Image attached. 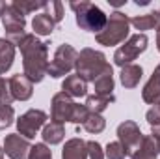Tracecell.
<instances>
[{
  "label": "cell",
  "mask_w": 160,
  "mask_h": 159,
  "mask_svg": "<svg viewBox=\"0 0 160 159\" xmlns=\"http://www.w3.org/2000/svg\"><path fill=\"white\" fill-rule=\"evenodd\" d=\"M17 47L22 52V73L34 84L41 82L48 69V43L39 41L36 34H26Z\"/></svg>",
  "instance_id": "cell-1"
},
{
  "label": "cell",
  "mask_w": 160,
  "mask_h": 159,
  "mask_svg": "<svg viewBox=\"0 0 160 159\" xmlns=\"http://www.w3.org/2000/svg\"><path fill=\"white\" fill-rule=\"evenodd\" d=\"M69 6H71V9L75 11V15H77V25H78L82 30L99 34V32L104 28L108 17L104 15V11H102L99 6H95V4H91V2H88V0L71 2Z\"/></svg>",
  "instance_id": "cell-2"
},
{
  "label": "cell",
  "mask_w": 160,
  "mask_h": 159,
  "mask_svg": "<svg viewBox=\"0 0 160 159\" xmlns=\"http://www.w3.org/2000/svg\"><path fill=\"white\" fill-rule=\"evenodd\" d=\"M128 26H130V19L121 11H114L110 13L104 28L99 34H95V40L99 45H104V47L119 45L128 36Z\"/></svg>",
  "instance_id": "cell-3"
},
{
  "label": "cell",
  "mask_w": 160,
  "mask_h": 159,
  "mask_svg": "<svg viewBox=\"0 0 160 159\" xmlns=\"http://www.w3.org/2000/svg\"><path fill=\"white\" fill-rule=\"evenodd\" d=\"M106 68H108L106 56H104L101 51H95V49H89V47L82 49V51L78 52L77 66H75L77 75L82 77L86 82H88V80L93 82Z\"/></svg>",
  "instance_id": "cell-4"
},
{
  "label": "cell",
  "mask_w": 160,
  "mask_h": 159,
  "mask_svg": "<svg viewBox=\"0 0 160 159\" xmlns=\"http://www.w3.org/2000/svg\"><path fill=\"white\" fill-rule=\"evenodd\" d=\"M77 58H78V52L73 45H60L54 52V60L48 62V69H47V75L58 79V77H63L67 75L71 69H75L77 66Z\"/></svg>",
  "instance_id": "cell-5"
},
{
  "label": "cell",
  "mask_w": 160,
  "mask_h": 159,
  "mask_svg": "<svg viewBox=\"0 0 160 159\" xmlns=\"http://www.w3.org/2000/svg\"><path fill=\"white\" fill-rule=\"evenodd\" d=\"M0 19H2L4 30H6V40H9L15 47H17L19 41L26 36V32H24V28H26V19H24V15H22L13 4H9V6H6V9L2 11Z\"/></svg>",
  "instance_id": "cell-6"
},
{
  "label": "cell",
  "mask_w": 160,
  "mask_h": 159,
  "mask_svg": "<svg viewBox=\"0 0 160 159\" xmlns=\"http://www.w3.org/2000/svg\"><path fill=\"white\" fill-rule=\"evenodd\" d=\"M147 43H149L147 36L142 34V32L130 36L128 40L125 41V45H121L119 49L116 51V54H114V62H116V66L125 68V66L132 64V60H136V58L147 49Z\"/></svg>",
  "instance_id": "cell-7"
},
{
  "label": "cell",
  "mask_w": 160,
  "mask_h": 159,
  "mask_svg": "<svg viewBox=\"0 0 160 159\" xmlns=\"http://www.w3.org/2000/svg\"><path fill=\"white\" fill-rule=\"evenodd\" d=\"M47 120H48L47 112H43L39 109H30L24 114H21V118L17 120V131H19L21 137L30 140L38 135V131L41 127L47 125Z\"/></svg>",
  "instance_id": "cell-8"
},
{
  "label": "cell",
  "mask_w": 160,
  "mask_h": 159,
  "mask_svg": "<svg viewBox=\"0 0 160 159\" xmlns=\"http://www.w3.org/2000/svg\"><path fill=\"white\" fill-rule=\"evenodd\" d=\"M118 139H119L121 146L125 148L127 156H132L138 150V146L142 144L143 135H142V129H140V125L136 122L125 120L123 123L118 125Z\"/></svg>",
  "instance_id": "cell-9"
},
{
  "label": "cell",
  "mask_w": 160,
  "mask_h": 159,
  "mask_svg": "<svg viewBox=\"0 0 160 159\" xmlns=\"http://www.w3.org/2000/svg\"><path fill=\"white\" fill-rule=\"evenodd\" d=\"M75 101L73 97H69L65 92H58L52 97V111H50V120L56 123H65L71 122L73 111H75Z\"/></svg>",
  "instance_id": "cell-10"
},
{
  "label": "cell",
  "mask_w": 160,
  "mask_h": 159,
  "mask_svg": "<svg viewBox=\"0 0 160 159\" xmlns=\"http://www.w3.org/2000/svg\"><path fill=\"white\" fill-rule=\"evenodd\" d=\"M32 144L28 139L21 137L19 133H11L4 140V154L11 159H28Z\"/></svg>",
  "instance_id": "cell-11"
},
{
  "label": "cell",
  "mask_w": 160,
  "mask_h": 159,
  "mask_svg": "<svg viewBox=\"0 0 160 159\" xmlns=\"http://www.w3.org/2000/svg\"><path fill=\"white\" fill-rule=\"evenodd\" d=\"M8 86H9V92H11L13 99H17V101H28L34 94V82L24 73L11 75L9 80H8Z\"/></svg>",
  "instance_id": "cell-12"
},
{
  "label": "cell",
  "mask_w": 160,
  "mask_h": 159,
  "mask_svg": "<svg viewBox=\"0 0 160 159\" xmlns=\"http://www.w3.org/2000/svg\"><path fill=\"white\" fill-rule=\"evenodd\" d=\"M142 97L145 103L149 105H157L160 103V64L157 66V69L153 71L151 79L147 80V84L142 90Z\"/></svg>",
  "instance_id": "cell-13"
},
{
  "label": "cell",
  "mask_w": 160,
  "mask_h": 159,
  "mask_svg": "<svg viewBox=\"0 0 160 159\" xmlns=\"http://www.w3.org/2000/svg\"><path fill=\"white\" fill-rule=\"evenodd\" d=\"M62 92H65L69 97H84L88 94V82L78 75H69L62 82Z\"/></svg>",
  "instance_id": "cell-14"
},
{
  "label": "cell",
  "mask_w": 160,
  "mask_h": 159,
  "mask_svg": "<svg viewBox=\"0 0 160 159\" xmlns=\"http://www.w3.org/2000/svg\"><path fill=\"white\" fill-rule=\"evenodd\" d=\"M62 159H88L86 140H82L78 137L69 139L62 150Z\"/></svg>",
  "instance_id": "cell-15"
},
{
  "label": "cell",
  "mask_w": 160,
  "mask_h": 159,
  "mask_svg": "<svg viewBox=\"0 0 160 159\" xmlns=\"http://www.w3.org/2000/svg\"><path fill=\"white\" fill-rule=\"evenodd\" d=\"M142 75H143V69L142 66H136V64H128L125 68H121L119 73V80L125 88H136L142 80Z\"/></svg>",
  "instance_id": "cell-16"
},
{
  "label": "cell",
  "mask_w": 160,
  "mask_h": 159,
  "mask_svg": "<svg viewBox=\"0 0 160 159\" xmlns=\"http://www.w3.org/2000/svg\"><path fill=\"white\" fill-rule=\"evenodd\" d=\"M158 144H157V140L151 137V135H143V140H142V144L138 146V150L130 156L132 159H157L158 156Z\"/></svg>",
  "instance_id": "cell-17"
},
{
  "label": "cell",
  "mask_w": 160,
  "mask_h": 159,
  "mask_svg": "<svg viewBox=\"0 0 160 159\" xmlns=\"http://www.w3.org/2000/svg\"><path fill=\"white\" fill-rule=\"evenodd\" d=\"M15 60V45L6 38H0V75L9 71Z\"/></svg>",
  "instance_id": "cell-18"
},
{
  "label": "cell",
  "mask_w": 160,
  "mask_h": 159,
  "mask_svg": "<svg viewBox=\"0 0 160 159\" xmlns=\"http://www.w3.org/2000/svg\"><path fill=\"white\" fill-rule=\"evenodd\" d=\"M93 86H95V94L99 96H114L112 90H114V75H112V66L108 64V68L93 80Z\"/></svg>",
  "instance_id": "cell-19"
},
{
  "label": "cell",
  "mask_w": 160,
  "mask_h": 159,
  "mask_svg": "<svg viewBox=\"0 0 160 159\" xmlns=\"http://www.w3.org/2000/svg\"><path fill=\"white\" fill-rule=\"evenodd\" d=\"M41 137L45 140V144H60L65 137V129H63V123H56V122H50L43 127L41 131Z\"/></svg>",
  "instance_id": "cell-20"
},
{
  "label": "cell",
  "mask_w": 160,
  "mask_h": 159,
  "mask_svg": "<svg viewBox=\"0 0 160 159\" xmlns=\"http://www.w3.org/2000/svg\"><path fill=\"white\" fill-rule=\"evenodd\" d=\"M116 97L114 96H99V94H93V96H88L86 99V109L91 112V114H101L102 111L108 109L110 103H114Z\"/></svg>",
  "instance_id": "cell-21"
},
{
  "label": "cell",
  "mask_w": 160,
  "mask_h": 159,
  "mask_svg": "<svg viewBox=\"0 0 160 159\" xmlns=\"http://www.w3.org/2000/svg\"><path fill=\"white\" fill-rule=\"evenodd\" d=\"M32 28H34V34L36 36H50L54 32V28H56V23L48 15L38 13L34 17V21H32Z\"/></svg>",
  "instance_id": "cell-22"
},
{
  "label": "cell",
  "mask_w": 160,
  "mask_h": 159,
  "mask_svg": "<svg viewBox=\"0 0 160 159\" xmlns=\"http://www.w3.org/2000/svg\"><path fill=\"white\" fill-rule=\"evenodd\" d=\"M130 25H132L136 30H142V34H143V30L157 28V17H155L153 11L147 13V15H136V17L130 19Z\"/></svg>",
  "instance_id": "cell-23"
},
{
  "label": "cell",
  "mask_w": 160,
  "mask_h": 159,
  "mask_svg": "<svg viewBox=\"0 0 160 159\" xmlns=\"http://www.w3.org/2000/svg\"><path fill=\"white\" fill-rule=\"evenodd\" d=\"M104 127H106V120L102 118L101 114H91V112H89L88 120L84 122V129H86L88 133H93V135L102 133Z\"/></svg>",
  "instance_id": "cell-24"
},
{
  "label": "cell",
  "mask_w": 160,
  "mask_h": 159,
  "mask_svg": "<svg viewBox=\"0 0 160 159\" xmlns=\"http://www.w3.org/2000/svg\"><path fill=\"white\" fill-rule=\"evenodd\" d=\"M45 15H48L56 25L63 19V4L58 2V0H50V2H45Z\"/></svg>",
  "instance_id": "cell-25"
},
{
  "label": "cell",
  "mask_w": 160,
  "mask_h": 159,
  "mask_svg": "<svg viewBox=\"0 0 160 159\" xmlns=\"http://www.w3.org/2000/svg\"><path fill=\"white\" fill-rule=\"evenodd\" d=\"M13 6L22 13V15H30L32 11L36 9H43L45 8V2H36V0H13Z\"/></svg>",
  "instance_id": "cell-26"
},
{
  "label": "cell",
  "mask_w": 160,
  "mask_h": 159,
  "mask_svg": "<svg viewBox=\"0 0 160 159\" xmlns=\"http://www.w3.org/2000/svg\"><path fill=\"white\" fill-rule=\"evenodd\" d=\"M28 159H52V150L45 142H38L32 146Z\"/></svg>",
  "instance_id": "cell-27"
},
{
  "label": "cell",
  "mask_w": 160,
  "mask_h": 159,
  "mask_svg": "<svg viewBox=\"0 0 160 159\" xmlns=\"http://www.w3.org/2000/svg\"><path fill=\"white\" fill-rule=\"evenodd\" d=\"M15 120V111L11 105H0V131L9 127Z\"/></svg>",
  "instance_id": "cell-28"
},
{
  "label": "cell",
  "mask_w": 160,
  "mask_h": 159,
  "mask_svg": "<svg viewBox=\"0 0 160 159\" xmlns=\"http://www.w3.org/2000/svg\"><path fill=\"white\" fill-rule=\"evenodd\" d=\"M104 156L108 159H125L127 157V152H125V148L121 146V142L118 140V142H108Z\"/></svg>",
  "instance_id": "cell-29"
},
{
  "label": "cell",
  "mask_w": 160,
  "mask_h": 159,
  "mask_svg": "<svg viewBox=\"0 0 160 159\" xmlns=\"http://www.w3.org/2000/svg\"><path fill=\"white\" fill-rule=\"evenodd\" d=\"M86 148H88V159H104V150L97 140H88Z\"/></svg>",
  "instance_id": "cell-30"
},
{
  "label": "cell",
  "mask_w": 160,
  "mask_h": 159,
  "mask_svg": "<svg viewBox=\"0 0 160 159\" xmlns=\"http://www.w3.org/2000/svg\"><path fill=\"white\" fill-rule=\"evenodd\" d=\"M89 116V111L86 109V105H75V111H73V116H71V123H77V125H84V122Z\"/></svg>",
  "instance_id": "cell-31"
},
{
  "label": "cell",
  "mask_w": 160,
  "mask_h": 159,
  "mask_svg": "<svg viewBox=\"0 0 160 159\" xmlns=\"http://www.w3.org/2000/svg\"><path fill=\"white\" fill-rule=\"evenodd\" d=\"M11 101H13V96L9 92V86L0 75V105H11Z\"/></svg>",
  "instance_id": "cell-32"
},
{
  "label": "cell",
  "mask_w": 160,
  "mask_h": 159,
  "mask_svg": "<svg viewBox=\"0 0 160 159\" xmlns=\"http://www.w3.org/2000/svg\"><path fill=\"white\" fill-rule=\"evenodd\" d=\"M145 120H147V123H149L151 127H153V125H158V123H160V103L153 105V109H149V111H147Z\"/></svg>",
  "instance_id": "cell-33"
},
{
  "label": "cell",
  "mask_w": 160,
  "mask_h": 159,
  "mask_svg": "<svg viewBox=\"0 0 160 159\" xmlns=\"http://www.w3.org/2000/svg\"><path fill=\"white\" fill-rule=\"evenodd\" d=\"M151 137H153L155 140H160V123L151 127Z\"/></svg>",
  "instance_id": "cell-34"
},
{
  "label": "cell",
  "mask_w": 160,
  "mask_h": 159,
  "mask_svg": "<svg viewBox=\"0 0 160 159\" xmlns=\"http://www.w3.org/2000/svg\"><path fill=\"white\" fill-rule=\"evenodd\" d=\"M153 13H155V17H157V30L160 32V9H155Z\"/></svg>",
  "instance_id": "cell-35"
},
{
  "label": "cell",
  "mask_w": 160,
  "mask_h": 159,
  "mask_svg": "<svg viewBox=\"0 0 160 159\" xmlns=\"http://www.w3.org/2000/svg\"><path fill=\"white\" fill-rule=\"evenodd\" d=\"M149 0H136V6H147Z\"/></svg>",
  "instance_id": "cell-36"
},
{
  "label": "cell",
  "mask_w": 160,
  "mask_h": 159,
  "mask_svg": "<svg viewBox=\"0 0 160 159\" xmlns=\"http://www.w3.org/2000/svg\"><path fill=\"white\" fill-rule=\"evenodd\" d=\"M157 49L160 51V32H157Z\"/></svg>",
  "instance_id": "cell-37"
},
{
  "label": "cell",
  "mask_w": 160,
  "mask_h": 159,
  "mask_svg": "<svg viewBox=\"0 0 160 159\" xmlns=\"http://www.w3.org/2000/svg\"><path fill=\"white\" fill-rule=\"evenodd\" d=\"M4 9H6V2H2V0H0V15H2V11H4Z\"/></svg>",
  "instance_id": "cell-38"
},
{
  "label": "cell",
  "mask_w": 160,
  "mask_h": 159,
  "mask_svg": "<svg viewBox=\"0 0 160 159\" xmlns=\"http://www.w3.org/2000/svg\"><path fill=\"white\" fill-rule=\"evenodd\" d=\"M0 159H4V148H0Z\"/></svg>",
  "instance_id": "cell-39"
},
{
  "label": "cell",
  "mask_w": 160,
  "mask_h": 159,
  "mask_svg": "<svg viewBox=\"0 0 160 159\" xmlns=\"http://www.w3.org/2000/svg\"><path fill=\"white\" fill-rule=\"evenodd\" d=\"M157 144H158V152H160V140H157Z\"/></svg>",
  "instance_id": "cell-40"
}]
</instances>
